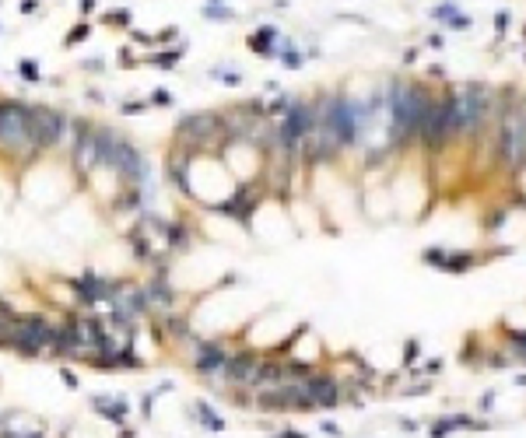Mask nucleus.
I'll return each instance as SVG.
<instances>
[{"label":"nucleus","instance_id":"f03ea898","mask_svg":"<svg viewBox=\"0 0 526 438\" xmlns=\"http://www.w3.org/2000/svg\"><path fill=\"white\" fill-rule=\"evenodd\" d=\"M0 148L4 151L36 148L32 123H29V106H14V102H4L0 106Z\"/></svg>","mask_w":526,"mask_h":438},{"label":"nucleus","instance_id":"39448f33","mask_svg":"<svg viewBox=\"0 0 526 438\" xmlns=\"http://www.w3.org/2000/svg\"><path fill=\"white\" fill-rule=\"evenodd\" d=\"M214 130H218V116H211V113L186 116L179 123V137H190V141H207V137H214Z\"/></svg>","mask_w":526,"mask_h":438},{"label":"nucleus","instance_id":"0eeeda50","mask_svg":"<svg viewBox=\"0 0 526 438\" xmlns=\"http://www.w3.org/2000/svg\"><path fill=\"white\" fill-rule=\"evenodd\" d=\"M21 74H25V78H29V81H39V67L25 60V63H21Z\"/></svg>","mask_w":526,"mask_h":438},{"label":"nucleus","instance_id":"9d476101","mask_svg":"<svg viewBox=\"0 0 526 438\" xmlns=\"http://www.w3.org/2000/svg\"><path fill=\"white\" fill-rule=\"evenodd\" d=\"M4 438H42V432L39 435H4Z\"/></svg>","mask_w":526,"mask_h":438},{"label":"nucleus","instance_id":"423d86ee","mask_svg":"<svg viewBox=\"0 0 526 438\" xmlns=\"http://www.w3.org/2000/svg\"><path fill=\"white\" fill-rule=\"evenodd\" d=\"M193 365H197L201 372H214V368H225L228 358H225V351H218L214 344H201L197 355H193Z\"/></svg>","mask_w":526,"mask_h":438},{"label":"nucleus","instance_id":"7ed1b4c3","mask_svg":"<svg viewBox=\"0 0 526 438\" xmlns=\"http://www.w3.org/2000/svg\"><path fill=\"white\" fill-rule=\"evenodd\" d=\"M29 123H32V137H36V148H53L64 130H67V120L64 113L49 109V106H29Z\"/></svg>","mask_w":526,"mask_h":438},{"label":"nucleus","instance_id":"20e7f679","mask_svg":"<svg viewBox=\"0 0 526 438\" xmlns=\"http://www.w3.org/2000/svg\"><path fill=\"white\" fill-rule=\"evenodd\" d=\"M74 161H78V168H84V172H91L98 161H102V155H98V137L91 133V126H81L78 130V148H74Z\"/></svg>","mask_w":526,"mask_h":438},{"label":"nucleus","instance_id":"f257e3e1","mask_svg":"<svg viewBox=\"0 0 526 438\" xmlns=\"http://www.w3.org/2000/svg\"><path fill=\"white\" fill-rule=\"evenodd\" d=\"M98 155L102 161H109V168L113 172H120L123 179H130V183H137V179H144L148 175V165L144 158L123 141L120 133H109V130H102L98 133Z\"/></svg>","mask_w":526,"mask_h":438},{"label":"nucleus","instance_id":"6e6552de","mask_svg":"<svg viewBox=\"0 0 526 438\" xmlns=\"http://www.w3.org/2000/svg\"><path fill=\"white\" fill-rule=\"evenodd\" d=\"M81 36H88V25H81V29H74V32L67 36V42H78V39H81Z\"/></svg>","mask_w":526,"mask_h":438},{"label":"nucleus","instance_id":"1a4fd4ad","mask_svg":"<svg viewBox=\"0 0 526 438\" xmlns=\"http://www.w3.org/2000/svg\"><path fill=\"white\" fill-rule=\"evenodd\" d=\"M95 7V0H81V11H91Z\"/></svg>","mask_w":526,"mask_h":438}]
</instances>
